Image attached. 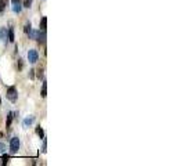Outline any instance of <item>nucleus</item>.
Masks as SVG:
<instances>
[{
  "instance_id": "obj_8",
  "label": "nucleus",
  "mask_w": 184,
  "mask_h": 166,
  "mask_svg": "<svg viewBox=\"0 0 184 166\" xmlns=\"http://www.w3.org/2000/svg\"><path fill=\"white\" fill-rule=\"evenodd\" d=\"M11 123H13V114H8L7 115V120H6V127H7V129H10L11 127Z\"/></svg>"
},
{
  "instance_id": "obj_5",
  "label": "nucleus",
  "mask_w": 184,
  "mask_h": 166,
  "mask_svg": "<svg viewBox=\"0 0 184 166\" xmlns=\"http://www.w3.org/2000/svg\"><path fill=\"white\" fill-rule=\"evenodd\" d=\"M0 39H1V42H3V43H7L8 35H7V29H6V28L0 29Z\"/></svg>"
},
{
  "instance_id": "obj_15",
  "label": "nucleus",
  "mask_w": 184,
  "mask_h": 166,
  "mask_svg": "<svg viewBox=\"0 0 184 166\" xmlns=\"http://www.w3.org/2000/svg\"><path fill=\"white\" fill-rule=\"evenodd\" d=\"M4 8H6V3H4V0H0V13L4 11Z\"/></svg>"
},
{
  "instance_id": "obj_12",
  "label": "nucleus",
  "mask_w": 184,
  "mask_h": 166,
  "mask_svg": "<svg viewBox=\"0 0 184 166\" xmlns=\"http://www.w3.org/2000/svg\"><path fill=\"white\" fill-rule=\"evenodd\" d=\"M8 159H10V156L8 155H3V158H1V165H7Z\"/></svg>"
},
{
  "instance_id": "obj_16",
  "label": "nucleus",
  "mask_w": 184,
  "mask_h": 166,
  "mask_svg": "<svg viewBox=\"0 0 184 166\" xmlns=\"http://www.w3.org/2000/svg\"><path fill=\"white\" fill-rule=\"evenodd\" d=\"M37 78H39V79L43 78V71H42V69H37Z\"/></svg>"
},
{
  "instance_id": "obj_9",
  "label": "nucleus",
  "mask_w": 184,
  "mask_h": 166,
  "mask_svg": "<svg viewBox=\"0 0 184 166\" xmlns=\"http://www.w3.org/2000/svg\"><path fill=\"white\" fill-rule=\"evenodd\" d=\"M33 119H35L33 116H28V118L24 120V125H25V126H31V125L33 123Z\"/></svg>"
},
{
  "instance_id": "obj_14",
  "label": "nucleus",
  "mask_w": 184,
  "mask_h": 166,
  "mask_svg": "<svg viewBox=\"0 0 184 166\" xmlns=\"http://www.w3.org/2000/svg\"><path fill=\"white\" fill-rule=\"evenodd\" d=\"M31 4H32V0H24L22 7H31Z\"/></svg>"
},
{
  "instance_id": "obj_4",
  "label": "nucleus",
  "mask_w": 184,
  "mask_h": 166,
  "mask_svg": "<svg viewBox=\"0 0 184 166\" xmlns=\"http://www.w3.org/2000/svg\"><path fill=\"white\" fill-rule=\"evenodd\" d=\"M11 4H13V11L14 13H21V10H22L21 0H11Z\"/></svg>"
},
{
  "instance_id": "obj_7",
  "label": "nucleus",
  "mask_w": 184,
  "mask_h": 166,
  "mask_svg": "<svg viewBox=\"0 0 184 166\" xmlns=\"http://www.w3.org/2000/svg\"><path fill=\"white\" fill-rule=\"evenodd\" d=\"M7 35H8V42L10 43H13L15 40V35H14V29L13 28H10V29H7Z\"/></svg>"
},
{
  "instance_id": "obj_17",
  "label": "nucleus",
  "mask_w": 184,
  "mask_h": 166,
  "mask_svg": "<svg viewBox=\"0 0 184 166\" xmlns=\"http://www.w3.org/2000/svg\"><path fill=\"white\" fill-rule=\"evenodd\" d=\"M3 148H4V145H3V144H0V151H1Z\"/></svg>"
},
{
  "instance_id": "obj_3",
  "label": "nucleus",
  "mask_w": 184,
  "mask_h": 166,
  "mask_svg": "<svg viewBox=\"0 0 184 166\" xmlns=\"http://www.w3.org/2000/svg\"><path fill=\"white\" fill-rule=\"evenodd\" d=\"M39 60V54H37L36 50H29L28 51V61L31 64H35V62Z\"/></svg>"
},
{
  "instance_id": "obj_10",
  "label": "nucleus",
  "mask_w": 184,
  "mask_h": 166,
  "mask_svg": "<svg viewBox=\"0 0 184 166\" xmlns=\"http://www.w3.org/2000/svg\"><path fill=\"white\" fill-rule=\"evenodd\" d=\"M36 134L39 136L40 138H44V132H43V129H42L40 126H37V127H36Z\"/></svg>"
},
{
  "instance_id": "obj_2",
  "label": "nucleus",
  "mask_w": 184,
  "mask_h": 166,
  "mask_svg": "<svg viewBox=\"0 0 184 166\" xmlns=\"http://www.w3.org/2000/svg\"><path fill=\"white\" fill-rule=\"evenodd\" d=\"M19 148V138L18 137H13L10 140V151L11 154H15V152L18 151Z\"/></svg>"
},
{
  "instance_id": "obj_6",
  "label": "nucleus",
  "mask_w": 184,
  "mask_h": 166,
  "mask_svg": "<svg viewBox=\"0 0 184 166\" xmlns=\"http://www.w3.org/2000/svg\"><path fill=\"white\" fill-rule=\"evenodd\" d=\"M39 28H40V31H44V32H46V29H47V17H42L40 24H39Z\"/></svg>"
},
{
  "instance_id": "obj_1",
  "label": "nucleus",
  "mask_w": 184,
  "mask_h": 166,
  "mask_svg": "<svg viewBox=\"0 0 184 166\" xmlns=\"http://www.w3.org/2000/svg\"><path fill=\"white\" fill-rule=\"evenodd\" d=\"M7 98L10 100L11 102H15L17 98H18V93H17V89L14 86H11L7 89Z\"/></svg>"
},
{
  "instance_id": "obj_13",
  "label": "nucleus",
  "mask_w": 184,
  "mask_h": 166,
  "mask_svg": "<svg viewBox=\"0 0 184 166\" xmlns=\"http://www.w3.org/2000/svg\"><path fill=\"white\" fill-rule=\"evenodd\" d=\"M24 31H25V33H29L31 31H32V25H31V22H29V24H26L25 28H24Z\"/></svg>"
},
{
  "instance_id": "obj_11",
  "label": "nucleus",
  "mask_w": 184,
  "mask_h": 166,
  "mask_svg": "<svg viewBox=\"0 0 184 166\" xmlns=\"http://www.w3.org/2000/svg\"><path fill=\"white\" fill-rule=\"evenodd\" d=\"M47 96V84H46V82H43V86H42V97H46Z\"/></svg>"
},
{
  "instance_id": "obj_18",
  "label": "nucleus",
  "mask_w": 184,
  "mask_h": 166,
  "mask_svg": "<svg viewBox=\"0 0 184 166\" xmlns=\"http://www.w3.org/2000/svg\"><path fill=\"white\" fill-rule=\"evenodd\" d=\"M0 105H1V100H0Z\"/></svg>"
}]
</instances>
